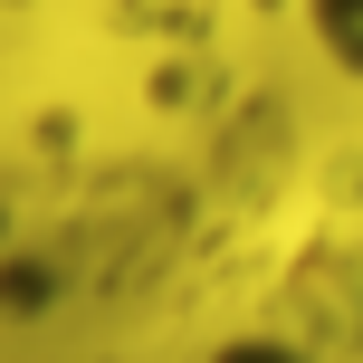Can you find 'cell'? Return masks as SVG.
<instances>
[{
	"mask_svg": "<svg viewBox=\"0 0 363 363\" xmlns=\"http://www.w3.org/2000/svg\"><path fill=\"white\" fill-rule=\"evenodd\" d=\"M296 10H306V38L325 48V67L363 86V0H296Z\"/></svg>",
	"mask_w": 363,
	"mask_h": 363,
	"instance_id": "1",
	"label": "cell"
}]
</instances>
